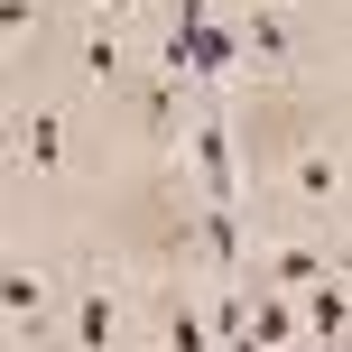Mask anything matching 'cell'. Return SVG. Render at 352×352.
Wrapping results in <instances>:
<instances>
[{
    "mask_svg": "<svg viewBox=\"0 0 352 352\" xmlns=\"http://www.w3.org/2000/svg\"><path fill=\"white\" fill-rule=\"evenodd\" d=\"M74 352H111L121 343V297H111V287H93V297H74Z\"/></svg>",
    "mask_w": 352,
    "mask_h": 352,
    "instance_id": "6da1fadb",
    "label": "cell"
},
{
    "mask_svg": "<svg viewBox=\"0 0 352 352\" xmlns=\"http://www.w3.org/2000/svg\"><path fill=\"white\" fill-rule=\"evenodd\" d=\"M334 269H324V250L316 241H278V260H269V287L278 297H306V287H324Z\"/></svg>",
    "mask_w": 352,
    "mask_h": 352,
    "instance_id": "7a4b0ae2",
    "label": "cell"
},
{
    "mask_svg": "<svg viewBox=\"0 0 352 352\" xmlns=\"http://www.w3.org/2000/svg\"><path fill=\"white\" fill-rule=\"evenodd\" d=\"M306 334H316V343H352V287L343 278L306 287Z\"/></svg>",
    "mask_w": 352,
    "mask_h": 352,
    "instance_id": "3957f363",
    "label": "cell"
},
{
    "mask_svg": "<svg viewBox=\"0 0 352 352\" xmlns=\"http://www.w3.org/2000/svg\"><path fill=\"white\" fill-rule=\"evenodd\" d=\"M0 297H10V324H19V334H47V278H37V269H10Z\"/></svg>",
    "mask_w": 352,
    "mask_h": 352,
    "instance_id": "277c9868",
    "label": "cell"
},
{
    "mask_svg": "<svg viewBox=\"0 0 352 352\" xmlns=\"http://www.w3.org/2000/svg\"><path fill=\"white\" fill-rule=\"evenodd\" d=\"M241 47H250V56H287V47H297V28H287V10H278V0L241 19Z\"/></svg>",
    "mask_w": 352,
    "mask_h": 352,
    "instance_id": "5b68a950",
    "label": "cell"
},
{
    "mask_svg": "<svg viewBox=\"0 0 352 352\" xmlns=\"http://www.w3.org/2000/svg\"><path fill=\"white\" fill-rule=\"evenodd\" d=\"M287 186H297V195H306V204H334V195H343V167H334V158H324V148H306V158H297V167H287Z\"/></svg>",
    "mask_w": 352,
    "mask_h": 352,
    "instance_id": "8992f818",
    "label": "cell"
},
{
    "mask_svg": "<svg viewBox=\"0 0 352 352\" xmlns=\"http://www.w3.org/2000/svg\"><path fill=\"white\" fill-rule=\"evenodd\" d=\"M84 74H102V84L121 74V37H111V19H102V28L84 37Z\"/></svg>",
    "mask_w": 352,
    "mask_h": 352,
    "instance_id": "52a82bcc",
    "label": "cell"
},
{
    "mask_svg": "<svg viewBox=\"0 0 352 352\" xmlns=\"http://www.w3.org/2000/svg\"><path fill=\"white\" fill-rule=\"evenodd\" d=\"M28 158H37V167L65 158V130H56V111H37V121H28Z\"/></svg>",
    "mask_w": 352,
    "mask_h": 352,
    "instance_id": "ba28073f",
    "label": "cell"
}]
</instances>
